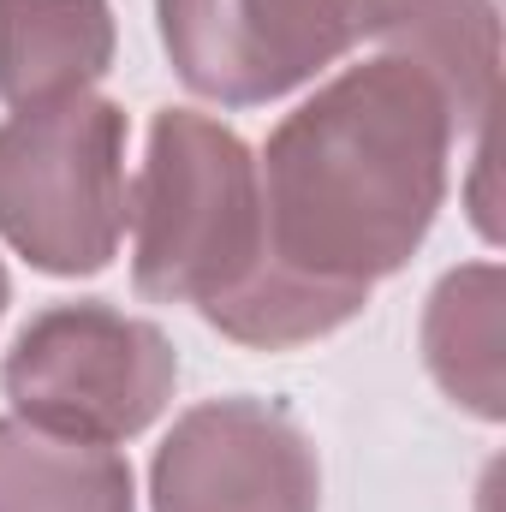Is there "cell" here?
I'll return each mask as SVG.
<instances>
[{"mask_svg":"<svg viewBox=\"0 0 506 512\" xmlns=\"http://www.w3.org/2000/svg\"><path fill=\"white\" fill-rule=\"evenodd\" d=\"M453 108L435 78L399 54H376L328 78L268 131L262 268L209 316L251 352H286L346 328L370 286L399 274L447 203Z\"/></svg>","mask_w":506,"mask_h":512,"instance_id":"obj_1","label":"cell"},{"mask_svg":"<svg viewBox=\"0 0 506 512\" xmlns=\"http://www.w3.org/2000/svg\"><path fill=\"white\" fill-rule=\"evenodd\" d=\"M126 227L131 286L149 304H191L209 322L268 256L251 143L197 108H161L131 179Z\"/></svg>","mask_w":506,"mask_h":512,"instance_id":"obj_2","label":"cell"},{"mask_svg":"<svg viewBox=\"0 0 506 512\" xmlns=\"http://www.w3.org/2000/svg\"><path fill=\"white\" fill-rule=\"evenodd\" d=\"M131 221L126 108L84 90L0 126V239L42 274H102Z\"/></svg>","mask_w":506,"mask_h":512,"instance_id":"obj_3","label":"cell"},{"mask_svg":"<svg viewBox=\"0 0 506 512\" xmlns=\"http://www.w3.org/2000/svg\"><path fill=\"white\" fill-rule=\"evenodd\" d=\"M0 387L12 399V417L72 441L120 447L167 411L179 387V352L155 322L102 298H78L48 304L18 328L0 364Z\"/></svg>","mask_w":506,"mask_h":512,"instance_id":"obj_4","label":"cell"},{"mask_svg":"<svg viewBox=\"0 0 506 512\" xmlns=\"http://www.w3.org/2000/svg\"><path fill=\"white\" fill-rule=\"evenodd\" d=\"M405 0H155L161 48L185 90L262 108L376 42Z\"/></svg>","mask_w":506,"mask_h":512,"instance_id":"obj_5","label":"cell"},{"mask_svg":"<svg viewBox=\"0 0 506 512\" xmlns=\"http://www.w3.org/2000/svg\"><path fill=\"white\" fill-rule=\"evenodd\" d=\"M155 512H322L310 435L268 399L191 405L149 465Z\"/></svg>","mask_w":506,"mask_h":512,"instance_id":"obj_6","label":"cell"},{"mask_svg":"<svg viewBox=\"0 0 506 512\" xmlns=\"http://www.w3.org/2000/svg\"><path fill=\"white\" fill-rule=\"evenodd\" d=\"M108 0H0V102L42 108L84 96L114 66Z\"/></svg>","mask_w":506,"mask_h":512,"instance_id":"obj_7","label":"cell"},{"mask_svg":"<svg viewBox=\"0 0 506 512\" xmlns=\"http://www.w3.org/2000/svg\"><path fill=\"white\" fill-rule=\"evenodd\" d=\"M381 54H399L435 78L453 108V126L489 131L495 84H501V18L495 0H405L399 18L376 36Z\"/></svg>","mask_w":506,"mask_h":512,"instance_id":"obj_8","label":"cell"},{"mask_svg":"<svg viewBox=\"0 0 506 512\" xmlns=\"http://www.w3.org/2000/svg\"><path fill=\"white\" fill-rule=\"evenodd\" d=\"M423 364L459 411L501 423V262H465L435 280L423 304Z\"/></svg>","mask_w":506,"mask_h":512,"instance_id":"obj_9","label":"cell"},{"mask_svg":"<svg viewBox=\"0 0 506 512\" xmlns=\"http://www.w3.org/2000/svg\"><path fill=\"white\" fill-rule=\"evenodd\" d=\"M0 512H137L120 447L0 417Z\"/></svg>","mask_w":506,"mask_h":512,"instance_id":"obj_10","label":"cell"},{"mask_svg":"<svg viewBox=\"0 0 506 512\" xmlns=\"http://www.w3.org/2000/svg\"><path fill=\"white\" fill-rule=\"evenodd\" d=\"M6 304H12V280H6V268H0V316H6Z\"/></svg>","mask_w":506,"mask_h":512,"instance_id":"obj_11","label":"cell"}]
</instances>
